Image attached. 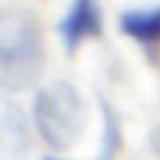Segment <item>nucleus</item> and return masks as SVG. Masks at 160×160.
<instances>
[{"instance_id":"obj_1","label":"nucleus","mask_w":160,"mask_h":160,"mask_svg":"<svg viewBox=\"0 0 160 160\" xmlns=\"http://www.w3.org/2000/svg\"><path fill=\"white\" fill-rule=\"evenodd\" d=\"M42 31L31 11H3L0 28V82L8 93L31 87L42 73Z\"/></svg>"},{"instance_id":"obj_2","label":"nucleus","mask_w":160,"mask_h":160,"mask_svg":"<svg viewBox=\"0 0 160 160\" xmlns=\"http://www.w3.org/2000/svg\"><path fill=\"white\" fill-rule=\"evenodd\" d=\"M87 112L79 90L68 82H53L42 87L34 98V124L42 141L53 149H70L82 129H84Z\"/></svg>"},{"instance_id":"obj_3","label":"nucleus","mask_w":160,"mask_h":160,"mask_svg":"<svg viewBox=\"0 0 160 160\" xmlns=\"http://www.w3.org/2000/svg\"><path fill=\"white\" fill-rule=\"evenodd\" d=\"M62 39L68 45V51H76L84 39L90 37H98L101 34V8H98V0H73L62 25Z\"/></svg>"},{"instance_id":"obj_4","label":"nucleus","mask_w":160,"mask_h":160,"mask_svg":"<svg viewBox=\"0 0 160 160\" xmlns=\"http://www.w3.org/2000/svg\"><path fill=\"white\" fill-rule=\"evenodd\" d=\"M118 25L127 37H132L138 45H143V51L149 56L160 53V6L129 8V11L121 14Z\"/></svg>"},{"instance_id":"obj_5","label":"nucleus","mask_w":160,"mask_h":160,"mask_svg":"<svg viewBox=\"0 0 160 160\" xmlns=\"http://www.w3.org/2000/svg\"><path fill=\"white\" fill-rule=\"evenodd\" d=\"M3 135H6V152H28V129L20 118V110L17 107H6V115H3Z\"/></svg>"},{"instance_id":"obj_6","label":"nucleus","mask_w":160,"mask_h":160,"mask_svg":"<svg viewBox=\"0 0 160 160\" xmlns=\"http://www.w3.org/2000/svg\"><path fill=\"white\" fill-rule=\"evenodd\" d=\"M104 124H107V138H104L107 149H104V155H112V152H118V121H115L110 104H104Z\"/></svg>"},{"instance_id":"obj_7","label":"nucleus","mask_w":160,"mask_h":160,"mask_svg":"<svg viewBox=\"0 0 160 160\" xmlns=\"http://www.w3.org/2000/svg\"><path fill=\"white\" fill-rule=\"evenodd\" d=\"M152 146H155V152L160 155V127L155 129V132H152Z\"/></svg>"}]
</instances>
